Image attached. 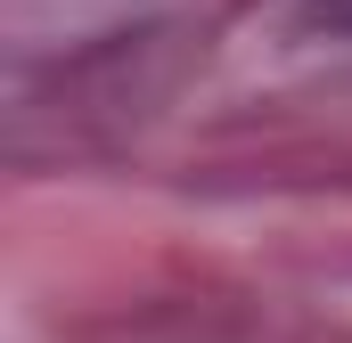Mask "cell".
<instances>
[]
</instances>
